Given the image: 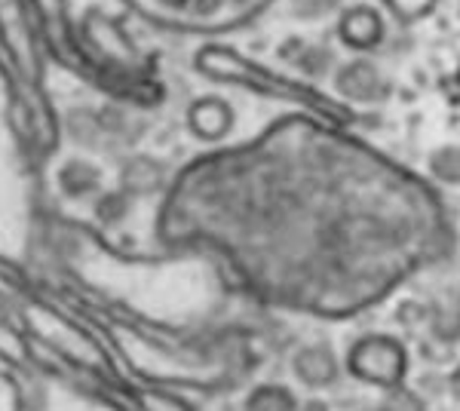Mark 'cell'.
<instances>
[{
  "label": "cell",
  "mask_w": 460,
  "mask_h": 411,
  "mask_svg": "<svg viewBox=\"0 0 460 411\" xmlns=\"http://www.w3.org/2000/svg\"><path fill=\"white\" fill-rule=\"evenodd\" d=\"M145 408L147 411H188L178 399H169V396H160V393L145 396Z\"/></svg>",
  "instance_id": "obj_7"
},
{
  "label": "cell",
  "mask_w": 460,
  "mask_h": 411,
  "mask_svg": "<svg viewBox=\"0 0 460 411\" xmlns=\"http://www.w3.org/2000/svg\"><path fill=\"white\" fill-rule=\"evenodd\" d=\"M295 371H298V378L304 384L325 387L335 380L338 362H335V356L329 353V347H307V350H301L298 360H295Z\"/></svg>",
  "instance_id": "obj_2"
},
{
  "label": "cell",
  "mask_w": 460,
  "mask_h": 411,
  "mask_svg": "<svg viewBox=\"0 0 460 411\" xmlns=\"http://www.w3.org/2000/svg\"><path fill=\"white\" fill-rule=\"evenodd\" d=\"M350 371L377 387H396L405 375V350L393 338H366L353 347Z\"/></svg>",
  "instance_id": "obj_1"
},
{
  "label": "cell",
  "mask_w": 460,
  "mask_h": 411,
  "mask_svg": "<svg viewBox=\"0 0 460 411\" xmlns=\"http://www.w3.org/2000/svg\"><path fill=\"white\" fill-rule=\"evenodd\" d=\"M227 123H230V117L221 104H206V111H197L194 114V126L199 130V136H209V138L221 136V132L227 130Z\"/></svg>",
  "instance_id": "obj_4"
},
{
  "label": "cell",
  "mask_w": 460,
  "mask_h": 411,
  "mask_svg": "<svg viewBox=\"0 0 460 411\" xmlns=\"http://www.w3.org/2000/svg\"><path fill=\"white\" fill-rule=\"evenodd\" d=\"M62 184H65V191H68V193L80 197V193L95 188V172L89 166H84V163H74L71 169L62 172Z\"/></svg>",
  "instance_id": "obj_5"
},
{
  "label": "cell",
  "mask_w": 460,
  "mask_h": 411,
  "mask_svg": "<svg viewBox=\"0 0 460 411\" xmlns=\"http://www.w3.org/2000/svg\"><path fill=\"white\" fill-rule=\"evenodd\" d=\"M384 411H420V402L414 399V396H408V393H396L393 399H387Z\"/></svg>",
  "instance_id": "obj_8"
},
{
  "label": "cell",
  "mask_w": 460,
  "mask_h": 411,
  "mask_svg": "<svg viewBox=\"0 0 460 411\" xmlns=\"http://www.w3.org/2000/svg\"><path fill=\"white\" fill-rule=\"evenodd\" d=\"M246 411H295V399L283 387H258L249 396Z\"/></svg>",
  "instance_id": "obj_3"
},
{
  "label": "cell",
  "mask_w": 460,
  "mask_h": 411,
  "mask_svg": "<svg viewBox=\"0 0 460 411\" xmlns=\"http://www.w3.org/2000/svg\"><path fill=\"white\" fill-rule=\"evenodd\" d=\"M0 411H22V393L16 380L0 375Z\"/></svg>",
  "instance_id": "obj_6"
}]
</instances>
